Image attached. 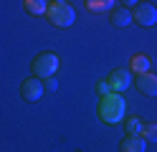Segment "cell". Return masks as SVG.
Instances as JSON below:
<instances>
[{
    "label": "cell",
    "instance_id": "cell-3",
    "mask_svg": "<svg viewBox=\"0 0 157 152\" xmlns=\"http://www.w3.org/2000/svg\"><path fill=\"white\" fill-rule=\"evenodd\" d=\"M56 71H58V56L51 53V51L41 53V56L33 61V74L38 79H48V76H53Z\"/></svg>",
    "mask_w": 157,
    "mask_h": 152
},
{
    "label": "cell",
    "instance_id": "cell-15",
    "mask_svg": "<svg viewBox=\"0 0 157 152\" xmlns=\"http://www.w3.org/2000/svg\"><path fill=\"white\" fill-rule=\"evenodd\" d=\"M96 94L99 96H106V94H112V86H109V81H96Z\"/></svg>",
    "mask_w": 157,
    "mask_h": 152
},
{
    "label": "cell",
    "instance_id": "cell-2",
    "mask_svg": "<svg viewBox=\"0 0 157 152\" xmlns=\"http://www.w3.org/2000/svg\"><path fill=\"white\" fill-rule=\"evenodd\" d=\"M46 15H48V20H51L56 28H68V25H74V20H76L74 8L68 5V3H56V0L48 5Z\"/></svg>",
    "mask_w": 157,
    "mask_h": 152
},
{
    "label": "cell",
    "instance_id": "cell-11",
    "mask_svg": "<svg viewBox=\"0 0 157 152\" xmlns=\"http://www.w3.org/2000/svg\"><path fill=\"white\" fill-rule=\"evenodd\" d=\"M23 8H25L31 15H46L48 3H46V0H25V3H23Z\"/></svg>",
    "mask_w": 157,
    "mask_h": 152
},
{
    "label": "cell",
    "instance_id": "cell-6",
    "mask_svg": "<svg viewBox=\"0 0 157 152\" xmlns=\"http://www.w3.org/2000/svg\"><path fill=\"white\" fill-rule=\"evenodd\" d=\"M109 86H112V91H117V94H122L124 89H129L132 86V71L129 68H114L112 74H109Z\"/></svg>",
    "mask_w": 157,
    "mask_h": 152
},
{
    "label": "cell",
    "instance_id": "cell-10",
    "mask_svg": "<svg viewBox=\"0 0 157 152\" xmlns=\"http://www.w3.org/2000/svg\"><path fill=\"white\" fill-rule=\"evenodd\" d=\"M129 71L132 74H147L150 71V58H147L144 53H137V56H132V64H129Z\"/></svg>",
    "mask_w": 157,
    "mask_h": 152
},
{
    "label": "cell",
    "instance_id": "cell-16",
    "mask_svg": "<svg viewBox=\"0 0 157 152\" xmlns=\"http://www.w3.org/2000/svg\"><path fill=\"white\" fill-rule=\"evenodd\" d=\"M43 86H46L48 91H53V89H56L58 84H56V79H53V76H48V79H43Z\"/></svg>",
    "mask_w": 157,
    "mask_h": 152
},
{
    "label": "cell",
    "instance_id": "cell-4",
    "mask_svg": "<svg viewBox=\"0 0 157 152\" xmlns=\"http://www.w3.org/2000/svg\"><path fill=\"white\" fill-rule=\"evenodd\" d=\"M132 20H137L144 28H150V25L157 23V8L152 3H137L134 10H132Z\"/></svg>",
    "mask_w": 157,
    "mask_h": 152
},
{
    "label": "cell",
    "instance_id": "cell-12",
    "mask_svg": "<svg viewBox=\"0 0 157 152\" xmlns=\"http://www.w3.org/2000/svg\"><path fill=\"white\" fill-rule=\"evenodd\" d=\"M86 8L91 13H109L114 8V0H86Z\"/></svg>",
    "mask_w": 157,
    "mask_h": 152
},
{
    "label": "cell",
    "instance_id": "cell-17",
    "mask_svg": "<svg viewBox=\"0 0 157 152\" xmlns=\"http://www.w3.org/2000/svg\"><path fill=\"white\" fill-rule=\"evenodd\" d=\"M122 3H124V8H127V5H137L140 0H122Z\"/></svg>",
    "mask_w": 157,
    "mask_h": 152
},
{
    "label": "cell",
    "instance_id": "cell-1",
    "mask_svg": "<svg viewBox=\"0 0 157 152\" xmlns=\"http://www.w3.org/2000/svg\"><path fill=\"white\" fill-rule=\"evenodd\" d=\"M96 111H99V119L106 122V124H119V122H124L127 101H124V96L117 94V91H112V94H106V96L99 99Z\"/></svg>",
    "mask_w": 157,
    "mask_h": 152
},
{
    "label": "cell",
    "instance_id": "cell-14",
    "mask_svg": "<svg viewBox=\"0 0 157 152\" xmlns=\"http://www.w3.org/2000/svg\"><path fill=\"white\" fill-rule=\"evenodd\" d=\"M142 137H144L147 142H157V124H144Z\"/></svg>",
    "mask_w": 157,
    "mask_h": 152
},
{
    "label": "cell",
    "instance_id": "cell-8",
    "mask_svg": "<svg viewBox=\"0 0 157 152\" xmlns=\"http://www.w3.org/2000/svg\"><path fill=\"white\" fill-rule=\"evenodd\" d=\"M122 152H144L147 150V139L142 134H127L122 139V145H119Z\"/></svg>",
    "mask_w": 157,
    "mask_h": 152
},
{
    "label": "cell",
    "instance_id": "cell-7",
    "mask_svg": "<svg viewBox=\"0 0 157 152\" xmlns=\"http://www.w3.org/2000/svg\"><path fill=\"white\" fill-rule=\"evenodd\" d=\"M137 89L142 91L144 96H157V76L155 74H140L137 76Z\"/></svg>",
    "mask_w": 157,
    "mask_h": 152
},
{
    "label": "cell",
    "instance_id": "cell-13",
    "mask_svg": "<svg viewBox=\"0 0 157 152\" xmlns=\"http://www.w3.org/2000/svg\"><path fill=\"white\" fill-rule=\"evenodd\" d=\"M142 129H144V124H142L137 117L124 119V132H127V134H142Z\"/></svg>",
    "mask_w": 157,
    "mask_h": 152
},
{
    "label": "cell",
    "instance_id": "cell-5",
    "mask_svg": "<svg viewBox=\"0 0 157 152\" xmlns=\"http://www.w3.org/2000/svg\"><path fill=\"white\" fill-rule=\"evenodd\" d=\"M43 91H46V86H43V79H25L23 84H21V96L25 99V101H38L43 96Z\"/></svg>",
    "mask_w": 157,
    "mask_h": 152
},
{
    "label": "cell",
    "instance_id": "cell-9",
    "mask_svg": "<svg viewBox=\"0 0 157 152\" xmlns=\"http://www.w3.org/2000/svg\"><path fill=\"white\" fill-rule=\"evenodd\" d=\"M132 23V10L129 8H112V25L124 28Z\"/></svg>",
    "mask_w": 157,
    "mask_h": 152
}]
</instances>
